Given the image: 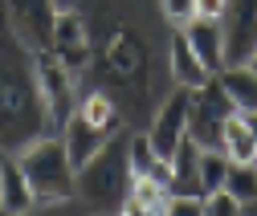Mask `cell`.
Segmentation results:
<instances>
[{
    "mask_svg": "<svg viewBox=\"0 0 257 216\" xmlns=\"http://www.w3.org/2000/svg\"><path fill=\"white\" fill-rule=\"evenodd\" d=\"M45 102L37 86V53L13 29H0V147L21 151L25 143L41 139Z\"/></svg>",
    "mask_w": 257,
    "mask_h": 216,
    "instance_id": "cell-1",
    "label": "cell"
},
{
    "mask_svg": "<svg viewBox=\"0 0 257 216\" xmlns=\"http://www.w3.org/2000/svg\"><path fill=\"white\" fill-rule=\"evenodd\" d=\"M131 163H126V135H114L98 155H90L74 171V192L90 208H122L131 192Z\"/></svg>",
    "mask_w": 257,
    "mask_h": 216,
    "instance_id": "cell-2",
    "label": "cell"
},
{
    "mask_svg": "<svg viewBox=\"0 0 257 216\" xmlns=\"http://www.w3.org/2000/svg\"><path fill=\"white\" fill-rule=\"evenodd\" d=\"M17 163L33 188L37 204H53V200H70L74 196V163L66 155L61 139H33L17 151Z\"/></svg>",
    "mask_w": 257,
    "mask_h": 216,
    "instance_id": "cell-3",
    "label": "cell"
},
{
    "mask_svg": "<svg viewBox=\"0 0 257 216\" xmlns=\"http://www.w3.org/2000/svg\"><path fill=\"white\" fill-rule=\"evenodd\" d=\"M229 114H237V106L220 90V82H204L196 90H188V139L200 151H220Z\"/></svg>",
    "mask_w": 257,
    "mask_h": 216,
    "instance_id": "cell-4",
    "label": "cell"
},
{
    "mask_svg": "<svg viewBox=\"0 0 257 216\" xmlns=\"http://www.w3.org/2000/svg\"><path fill=\"white\" fill-rule=\"evenodd\" d=\"M37 86H41V102H45V122L49 127H66L78 110L74 98V74L45 49L37 53Z\"/></svg>",
    "mask_w": 257,
    "mask_h": 216,
    "instance_id": "cell-5",
    "label": "cell"
},
{
    "mask_svg": "<svg viewBox=\"0 0 257 216\" xmlns=\"http://www.w3.org/2000/svg\"><path fill=\"white\" fill-rule=\"evenodd\" d=\"M224 66H245L257 53V0H229L220 13Z\"/></svg>",
    "mask_w": 257,
    "mask_h": 216,
    "instance_id": "cell-6",
    "label": "cell"
},
{
    "mask_svg": "<svg viewBox=\"0 0 257 216\" xmlns=\"http://www.w3.org/2000/svg\"><path fill=\"white\" fill-rule=\"evenodd\" d=\"M5 5H9V29L33 53H45L49 37H53L57 5H53V0H5Z\"/></svg>",
    "mask_w": 257,
    "mask_h": 216,
    "instance_id": "cell-7",
    "label": "cell"
},
{
    "mask_svg": "<svg viewBox=\"0 0 257 216\" xmlns=\"http://www.w3.org/2000/svg\"><path fill=\"white\" fill-rule=\"evenodd\" d=\"M147 139H151L159 159H172L180 151V143L188 139V90H176L172 98H164V106L155 110V122H151Z\"/></svg>",
    "mask_w": 257,
    "mask_h": 216,
    "instance_id": "cell-8",
    "label": "cell"
},
{
    "mask_svg": "<svg viewBox=\"0 0 257 216\" xmlns=\"http://www.w3.org/2000/svg\"><path fill=\"white\" fill-rule=\"evenodd\" d=\"M49 53L66 66L70 74L82 70L86 61H90V33H86V21L78 13H57L53 21V37H49Z\"/></svg>",
    "mask_w": 257,
    "mask_h": 216,
    "instance_id": "cell-9",
    "label": "cell"
},
{
    "mask_svg": "<svg viewBox=\"0 0 257 216\" xmlns=\"http://www.w3.org/2000/svg\"><path fill=\"white\" fill-rule=\"evenodd\" d=\"M180 33H184V41L192 45V53L200 57V66H204L208 74H220V70H224V33H220V21L192 17Z\"/></svg>",
    "mask_w": 257,
    "mask_h": 216,
    "instance_id": "cell-10",
    "label": "cell"
},
{
    "mask_svg": "<svg viewBox=\"0 0 257 216\" xmlns=\"http://www.w3.org/2000/svg\"><path fill=\"white\" fill-rule=\"evenodd\" d=\"M33 208H37V196H33V188H29L17 155L0 159V212L5 216H25Z\"/></svg>",
    "mask_w": 257,
    "mask_h": 216,
    "instance_id": "cell-11",
    "label": "cell"
},
{
    "mask_svg": "<svg viewBox=\"0 0 257 216\" xmlns=\"http://www.w3.org/2000/svg\"><path fill=\"white\" fill-rule=\"evenodd\" d=\"M168 204H172V188H168V183H159L151 175H135L131 179V192H126V200H122L118 212L122 216H164Z\"/></svg>",
    "mask_w": 257,
    "mask_h": 216,
    "instance_id": "cell-12",
    "label": "cell"
},
{
    "mask_svg": "<svg viewBox=\"0 0 257 216\" xmlns=\"http://www.w3.org/2000/svg\"><path fill=\"white\" fill-rule=\"evenodd\" d=\"M168 163H172V196H204V188H200V147L196 143L184 139Z\"/></svg>",
    "mask_w": 257,
    "mask_h": 216,
    "instance_id": "cell-13",
    "label": "cell"
},
{
    "mask_svg": "<svg viewBox=\"0 0 257 216\" xmlns=\"http://www.w3.org/2000/svg\"><path fill=\"white\" fill-rule=\"evenodd\" d=\"M168 66H172V78H176V86H180V90H196V86L212 82V74L200 66V57L192 53V45L184 41V33H176V37H172Z\"/></svg>",
    "mask_w": 257,
    "mask_h": 216,
    "instance_id": "cell-14",
    "label": "cell"
},
{
    "mask_svg": "<svg viewBox=\"0 0 257 216\" xmlns=\"http://www.w3.org/2000/svg\"><path fill=\"white\" fill-rule=\"evenodd\" d=\"M220 90L229 94V102H233L241 114L257 110V74H253L249 66H224V70H220Z\"/></svg>",
    "mask_w": 257,
    "mask_h": 216,
    "instance_id": "cell-15",
    "label": "cell"
},
{
    "mask_svg": "<svg viewBox=\"0 0 257 216\" xmlns=\"http://www.w3.org/2000/svg\"><path fill=\"white\" fill-rule=\"evenodd\" d=\"M220 151L229 155V163H257V143L245 127V114H229V122H224V135H220Z\"/></svg>",
    "mask_w": 257,
    "mask_h": 216,
    "instance_id": "cell-16",
    "label": "cell"
},
{
    "mask_svg": "<svg viewBox=\"0 0 257 216\" xmlns=\"http://www.w3.org/2000/svg\"><path fill=\"white\" fill-rule=\"evenodd\" d=\"M224 188H229L241 204H245V200H257V163H229Z\"/></svg>",
    "mask_w": 257,
    "mask_h": 216,
    "instance_id": "cell-17",
    "label": "cell"
},
{
    "mask_svg": "<svg viewBox=\"0 0 257 216\" xmlns=\"http://www.w3.org/2000/svg\"><path fill=\"white\" fill-rule=\"evenodd\" d=\"M224 175H229V155L224 151H200V188H224Z\"/></svg>",
    "mask_w": 257,
    "mask_h": 216,
    "instance_id": "cell-18",
    "label": "cell"
},
{
    "mask_svg": "<svg viewBox=\"0 0 257 216\" xmlns=\"http://www.w3.org/2000/svg\"><path fill=\"white\" fill-rule=\"evenodd\" d=\"M126 163H131V175H147L159 163V155H155V147H151L147 135H131L126 139Z\"/></svg>",
    "mask_w": 257,
    "mask_h": 216,
    "instance_id": "cell-19",
    "label": "cell"
},
{
    "mask_svg": "<svg viewBox=\"0 0 257 216\" xmlns=\"http://www.w3.org/2000/svg\"><path fill=\"white\" fill-rule=\"evenodd\" d=\"M200 216H241V200L229 188H212L200 200Z\"/></svg>",
    "mask_w": 257,
    "mask_h": 216,
    "instance_id": "cell-20",
    "label": "cell"
},
{
    "mask_svg": "<svg viewBox=\"0 0 257 216\" xmlns=\"http://www.w3.org/2000/svg\"><path fill=\"white\" fill-rule=\"evenodd\" d=\"M159 9H164V17L172 25H188L196 17V0H159Z\"/></svg>",
    "mask_w": 257,
    "mask_h": 216,
    "instance_id": "cell-21",
    "label": "cell"
},
{
    "mask_svg": "<svg viewBox=\"0 0 257 216\" xmlns=\"http://www.w3.org/2000/svg\"><path fill=\"white\" fill-rule=\"evenodd\" d=\"M164 216H200V204H196V196H172Z\"/></svg>",
    "mask_w": 257,
    "mask_h": 216,
    "instance_id": "cell-22",
    "label": "cell"
},
{
    "mask_svg": "<svg viewBox=\"0 0 257 216\" xmlns=\"http://www.w3.org/2000/svg\"><path fill=\"white\" fill-rule=\"evenodd\" d=\"M224 5H229V0H196V17H208V21H220V13H224Z\"/></svg>",
    "mask_w": 257,
    "mask_h": 216,
    "instance_id": "cell-23",
    "label": "cell"
},
{
    "mask_svg": "<svg viewBox=\"0 0 257 216\" xmlns=\"http://www.w3.org/2000/svg\"><path fill=\"white\" fill-rule=\"evenodd\" d=\"M245 127H249V135H253V143H257V110L245 114Z\"/></svg>",
    "mask_w": 257,
    "mask_h": 216,
    "instance_id": "cell-24",
    "label": "cell"
},
{
    "mask_svg": "<svg viewBox=\"0 0 257 216\" xmlns=\"http://www.w3.org/2000/svg\"><path fill=\"white\" fill-rule=\"evenodd\" d=\"M53 5H57V13H66V9H74V5H78V0H53Z\"/></svg>",
    "mask_w": 257,
    "mask_h": 216,
    "instance_id": "cell-25",
    "label": "cell"
},
{
    "mask_svg": "<svg viewBox=\"0 0 257 216\" xmlns=\"http://www.w3.org/2000/svg\"><path fill=\"white\" fill-rule=\"evenodd\" d=\"M245 66H249V70H253V74H257V53H253V57H249V61H245Z\"/></svg>",
    "mask_w": 257,
    "mask_h": 216,
    "instance_id": "cell-26",
    "label": "cell"
}]
</instances>
